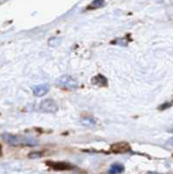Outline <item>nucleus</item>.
<instances>
[{
	"instance_id": "f257e3e1",
	"label": "nucleus",
	"mask_w": 173,
	"mask_h": 174,
	"mask_svg": "<svg viewBox=\"0 0 173 174\" xmlns=\"http://www.w3.org/2000/svg\"><path fill=\"white\" fill-rule=\"evenodd\" d=\"M2 139L12 146H33L38 144L37 140L33 138L13 135L11 133H4Z\"/></svg>"
},
{
	"instance_id": "f03ea898",
	"label": "nucleus",
	"mask_w": 173,
	"mask_h": 174,
	"mask_svg": "<svg viewBox=\"0 0 173 174\" xmlns=\"http://www.w3.org/2000/svg\"><path fill=\"white\" fill-rule=\"evenodd\" d=\"M58 84L60 87H63L65 89H76L78 86L77 81L74 78L69 75H65V76L60 77L58 78Z\"/></svg>"
},
{
	"instance_id": "7ed1b4c3",
	"label": "nucleus",
	"mask_w": 173,
	"mask_h": 174,
	"mask_svg": "<svg viewBox=\"0 0 173 174\" xmlns=\"http://www.w3.org/2000/svg\"><path fill=\"white\" fill-rule=\"evenodd\" d=\"M39 109L41 111L46 112V113H55L58 110V104L54 100L50 99H44L40 103Z\"/></svg>"
},
{
	"instance_id": "20e7f679",
	"label": "nucleus",
	"mask_w": 173,
	"mask_h": 174,
	"mask_svg": "<svg viewBox=\"0 0 173 174\" xmlns=\"http://www.w3.org/2000/svg\"><path fill=\"white\" fill-rule=\"evenodd\" d=\"M111 151L114 153H124L131 151V146L128 143L125 142L116 143L111 146Z\"/></svg>"
},
{
	"instance_id": "39448f33",
	"label": "nucleus",
	"mask_w": 173,
	"mask_h": 174,
	"mask_svg": "<svg viewBox=\"0 0 173 174\" xmlns=\"http://www.w3.org/2000/svg\"><path fill=\"white\" fill-rule=\"evenodd\" d=\"M50 91V86L48 84H38L32 87L33 94L37 97H43L46 95Z\"/></svg>"
},
{
	"instance_id": "423d86ee",
	"label": "nucleus",
	"mask_w": 173,
	"mask_h": 174,
	"mask_svg": "<svg viewBox=\"0 0 173 174\" xmlns=\"http://www.w3.org/2000/svg\"><path fill=\"white\" fill-rule=\"evenodd\" d=\"M47 166L54 170H69L71 169V165L65 162H47Z\"/></svg>"
},
{
	"instance_id": "0eeeda50",
	"label": "nucleus",
	"mask_w": 173,
	"mask_h": 174,
	"mask_svg": "<svg viewBox=\"0 0 173 174\" xmlns=\"http://www.w3.org/2000/svg\"><path fill=\"white\" fill-rule=\"evenodd\" d=\"M92 84H94L95 85H106L107 84V80L105 78V77H104L103 75H98L96 77H94L91 80Z\"/></svg>"
},
{
	"instance_id": "6e6552de",
	"label": "nucleus",
	"mask_w": 173,
	"mask_h": 174,
	"mask_svg": "<svg viewBox=\"0 0 173 174\" xmlns=\"http://www.w3.org/2000/svg\"><path fill=\"white\" fill-rule=\"evenodd\" d=\"M124 166H122L121 164H113L112 166H111L110 170H109V173L111 174H117V173H122L124 172Z\"/></svg>"
},
{
	"instance_id": "1a4fd4ad",
	"label": "nucleus",
	"mask_w": 173,
	"mask_h": 174,
	"mask_svg": "<svg viewBox=\"0 0 173 174\" xmlns=\"http://www.w3.org/2000/svg\"><path fill=\"white\" fill-rule=\"evenodd\" d=\"M105 5V0H93L91 2V4L87 7L88 10L91 9H98L102 7Z\"/></svg>"
},
{
	"instance_id": "9d476101",
	"label": "nucleus",
	"mask_w": 173,
	"mask_h": 174,
	"mask_svg": "<svg viewBox=\"0 0 173 174\" xmlns=\"http://www.w3.org/2000/svg\"><path fill=\"white\" fill-rule=\"evenodd\" d=\"M81 124L87 127H92L96 124V121L92 118H84L81 119Z\"/></svg>"
},
{
	"instance_id": "9b49d317",
	"label": "nucleus",
	"mask_w": 173,
	"mask_h": 174,
	"mask_svg": "<svg viewBox=\"0 0 173 174\" xmlns=\"http://www.w3.org/2000/svg\"><path fill=\"white\" fill-rule=\"evenodd\" d=\"M42 157L41 152H38V151H36V152H32L29 154V157L30 158H39Z\"/></svg>"
},
{
	"instance_id": "f8f14e48",
	"label": "nucleus",
	"mask_w": 173,
	"mask_h": 174,
	"mask_svg": "<svg viewBox=\"0 0 173 174\" xmlns=\"http://www.w3.org/2000/svg\"><path fill=\"white\" fill-rule=\"evenodd\" d=\"M171 103H165V104H163V105L159 107V109H160V110H165V109L171 107Z\"/></svg>"
},
{
	"instance_id": "ddd939ff",
	"label": "nucleus",
	"mask_w": 173,
	"mask_h": 174,
	"mask_svg": "<svg viewBox=\"0 0 173 174\" xmlns=\"http://www.w3.org/2000/svg\"><path fill=\"white\" fill-rule=\"evenodd\" d=\"M169 144H170L171 145H172L173 146V138L172 139H171L169 140Z\"/></svg>"
},
{
	"instance_id": "4468645a",
	"label": "nucleus",
	"mask_w": 173,
	"mask_h": 174,
	"mask_svg": "<svg viewBox=\"0 0 173 174\" xmlns=\"http://www.w3.org/2000/svg\"><path fill=\"white\" fill-rule=\"evenodd\" d=\"M0 153H1V145H0Z\"/></svg>"
}]
</instances>
